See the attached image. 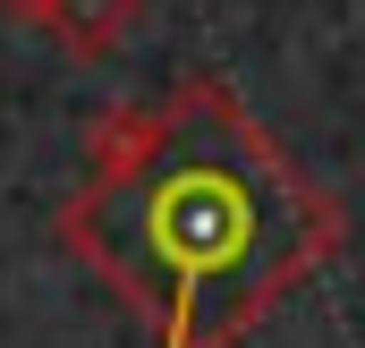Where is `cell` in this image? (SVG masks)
<instances>
[{"instance_id":"1","label":"cell","mask_w":365,"mask_h":348,"mask_svg":"<svg viewBox=\"0 0 365 348\" xmlns=\"http://www.w3.org/2000/svg\"><path fill=\"white\" fill-rule=\"evenodd\" d=\"M86 162L93 178L60 213V238L162 323V348H238L306 272L340 255V204L221 77L102 111Z\"/></svg>"},{"instance_id":"2","label":"cell","mask_w":365,"mask_h":348,"mask_svg":"<svg viewBox=\"0 0 365 348\" xmlns=\"http://www.w3.org/2000/svg\"><path fill=\"white\" fill-rule=\"evenodd\" d=\"M145 26V0H51V17L34 26V34H51L68 60H110V51H128V34Z\"/></svg>"},{"instance_id":"3","label":"cell","mask_w":365,"mask_h":348,"mask_svg":"<svg viewBox=\"0 0 365 348\" xmlns=\"http://www.w3.org/2000/svg\"><path fill=\"white\" fill-rule=\"evenodd\" d=\"M0 9H9V17H26V26H43V17H51V0H0Z\"/></svg>"}]
</instances>
